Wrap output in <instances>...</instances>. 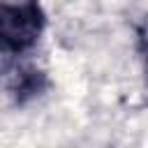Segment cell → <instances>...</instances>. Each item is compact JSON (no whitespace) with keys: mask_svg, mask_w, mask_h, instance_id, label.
I'll list each match as a JSON object with an SVG mask.
<instances>
[{"mask_svg":"<svg viewBox=\"0 0 148 148\" xmlns=\"http://www.w3.org/2000/svg\"><path fill=\"white\" fill-rule=\"evenodd\" d=\"M146 72H148V65H146Z\"/></svg>","mask_w":148,"mask_h":148,"instance_id":"obj_2","label":"cell"},{"mask_svg":"<svg viewBox=\"0 0 148 148\" xmlns=\"http://www.w3.org/2000/svg\"><path fill=\"white\" fill-rule=\"evenodd\" d=\"M44 28V14L37 0H23L16 5H2L0 35L9 51H25L32 46Z\"/></svg>","mask_w":148,"mask_h":148,"instance_id":"obj_1","label":"cell"}]
</instances>
